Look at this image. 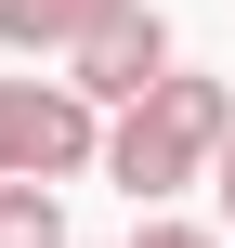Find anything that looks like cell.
Returning <instances> with one entry per match:
<instances>
[{
	"mask_svg": "<svg viewBox=\"0 0 235 248\" xmlns=\"http://www.w3.org/2000/svg\"><path fill=\"white\" fill-rule=\"evenodd\" d=\"M235 157V78H209V65H183L157 105H131V118H105V183L157 222L183 183H209Z\"/></svg>",
	"mask_w": 235,
	"mask_h": 248,
	"instance_id": "obj_1",
	"label": "cell"
},
{
	"mask_svg": "<svg viewBox=\"0 0 235 248\" xmlns=\"http://www.w3.org/2000/svg\"><path fill=\"white\" fill-rule=\"evenodd\" d=\"M105 170V118L65 78H0V183H78Z\"/></svg>",
	"mask_w": 235,
	"mask_h": 248,
	"instance_id": "obj_2",
	"label": "cell"
},
{
	"mask_svg": "<svg viewBox=\"0 0 235 248\" xmlns=\"http://www.w3.org/2000/svg\"><path fill=\"white\" fill-rule=\"evenodd\" d=\"M170 78H183V65H170V13H157V0H131V13L65 65V92H78L92 118H131V105H157Z\"/></svg>",
	"mask_w": 235,
	"mask_h": 248,
	"instance_id": "obj_3",
	"label": "cell"
},
{
	"mask_svg": "<svg viewBox=\"0 0 235 248\" xmlns=\"http://www.w3.org/2000/svg\"><path fill=\"white\" fill-rule=\"evenodd\" d=\"M118 13H131V0H0V39H13L26 65H39V52H52V65H78Z\"/></svg>",
	"mask_w": 235,
	"mask_h": 248,
	"instance_id": "obj_4",
	"label": "cell"
},
{
	"mask_svg": "<svg viewBox=\"0 0 235 248\" xmlns=\"http://www.w3.org/2000/svg\"><path fill=\"white\" fill-rule=\"evenodd\" d=\"M0 248H65V196L52 183H0Z\"/></svg>",
	"mask_w": 235,
	"mask_h": 248,
	"instance_id": "obj_5",
	"label": "cell"
},
{
	"mask_svg": "<svg viewBox=\"0 0 235 248\" xmlns=\"http://www.w3.org/2000/svg\"><path fill=\"white\" fill-rule=\"evenodd\" d=\"M131 248H235L222 222H170V209H157V222H131Z\"/></svg>",
	"mask_w": 235,
	"mask_h": 248,
	"instance_id": "obj_6",
	"label": "cell"
},
{
	"mask_svg": "<svg viewBox=\"0 0 235 248\" xmlns=\"http://www.w3.org/2000/svg\"><path fill=\"white\" fill-rule=\"evenodd\" d=\"M209 183H222V235H235V157H222V170H209Z\"/></svg>",
	"mask_w": 235,
	"mask_h": 248,
	"instance_id": "obj_7",
	"label": "cell"
}]
</instances>
